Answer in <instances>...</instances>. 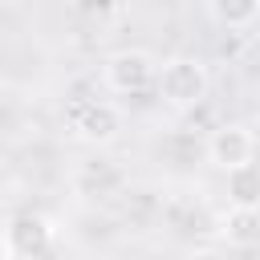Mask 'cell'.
<instances>
[{"mask_svg":"<svg viewBox=\"0 0 260 260\" xmlns=\"http://www.w3.org/2000/svg\"><path fill=\"white\" fill-rule=\"evenodd\" d=\"M4 240H8L12 260H41V256L53 248L57 228H53V219L41 215V211H20V215H12V219L4 223Z\"/></svg>","mask_w":260,"mask_h":260,"instance_id":"7a4b0ae2","label":"cell"},{"mask_svg":"<svg viewBox=\"0 0 260 260\" xmlns=\"http://www.w3.org/2000/svg\"><path fill=\"white\" fill-rule=\"evenodd\" d=\"M223 191H228V203L232 207H244V211H260V162H244V167H232L223 171Z\"/></svg>","mask_w":260,"mask_h":260,"instance_id":"8992f818","label":"cell"},{"mask_svg":"<svg viewBox=\"0 0 260 260\" xmlns=\"http://www.w3.org/2000/svg\"><path fill=\"white\" fill-rule=\"evenodd\" d=\"M187 260H228V256H223V252H215V248H195Z\"/></svg>","mask_w":260,"mask_h":260,"instance_id":"9c48e42d","label":"cell"},{"mask_svg":"<svg viewBox=\"0 0 260 260\" xmlns=\"http://www.w3.org/2000/svg\"><path fill=\"white\" fill-rule=\"evenodd\" d=\"M0 4H8V0H0Z\"/></svg>","mask_w":260,"mask_h":260,"instance_id":"8fae6325","label":"cell"},{"mask_svg":"<svg viewBox=\"0 0 260 260\" xmlns=\"http://www.w3.org/2000/svg\"><path fill=\"white\" fill-rule=\"evenodd\" d=\"M69 130L85 146H106L122 134V110L114 102H81L69 118Z\"/></svg>","mask_w":260,"mask_h":260,"instance_id":"277c9868","label":"cell"},{"mask_svg":"<svg viewBox=\"0 0 260 260\" xmlns=\"http://www.w3.org/2000/svg\"><path fill=\"white\" fill-rule=\"evenodd\" d=\"M0 260H12V252H8V240H4V228H0Z\"/></svg>","mask_w":260,"mask_h":260,"instance_id":"30bf717a","label":"cell"},{"mask_svg":"<svg viewBox=\"0 0 260 260\" xmlns=\"http://www.w3.org/2000/svg\"><path fill=\"white\" fill-rule=\"evenodd\" d=\"M207 158L219 167V171H232V167H244L256 158V134L244 126V122H223L211 130L207 138Z\"/></svg>","mask_w":260,"mask_h":260,"instance_id":"5b68a950","label":"cell"},{"mask_svg":"<svg viewBox=\"0 0 260 260\" xmlns=\"http://www.w3.org/2000/svg\"><path fill=\"white\" fill-rule=\"evenodd\" d=\"M223 236L232 240V244H240V248H248V244H260V211H244V207H232L228 215H223Z\"/></svg>","mask_w":260,"mask_h":260,"instance_id":"52a82bcc","label":"cell"},{"mask_svg":"<svg viewBox=\"0 0 260 260\" xmlns=\"http://www.w3.org/2000/svg\"><path fill=\"white\" fill-rule=\"evenodd\" d=\"M154 85H158V98H162L167 106H175V110H191V106H199V102L207 98L211 77H207L203 61H195V57H171V61L158 65Z\"/></svg>","mask_w":260,"mask_h":260,"instance_id":"6da1fadb","label":"cell"},{"mask_svg":"<svg viewBox=\"0 0 260 260\" xmlns=\"http://www.w3.org/2000/svg\"><path fill=\"white\" fill-rule=\"evenodd\" d=\"M207 8L223 28H248L260 16V0H207Z\"/></svg>","mask_w":260,"mask_h":260,"instance_id":"ba28073f","label":"cell"},{"mask_svg":"<svg viewBox=\"0 0 260 260\" xmlns=\"http://www.w3.org/2000/svg\"><path fill=\"white\" fill-rule=\"evenodd\" d=\"M154 77H158V65L142 49H122V53L106 57V65H102V81L114 93H142Z\"/></svg>","mask_w":260,"mask_h":260,"instance_id":"3957f363","label":"cell"}]
</instances>
